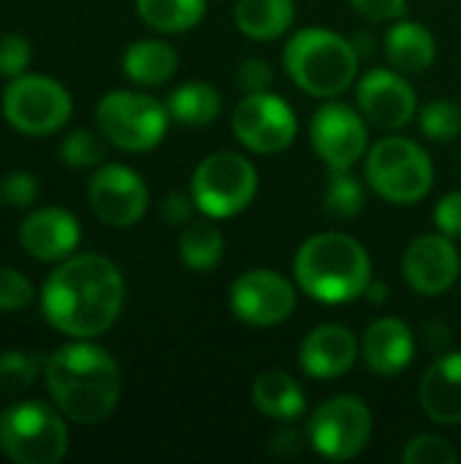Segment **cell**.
<instances>
[{"label":"cell","mask_w":461,"mask_h":464,"mask_svg":"<svg viewBox=\"0 0 461 464\" xmlns=\"http://www.w3.org/2000/svg\"><path fill=\"white\" fill-rule=\"evenodd\" d=\"M125 304V280L114 261L79 253L60 261L41 288L43 318L71 340L109 332Z\"/></svg>","instance_id":"obj_1"},{"label":"cell","mask_w":461,"mask_h":464,"mask_svg":"<svg viewBox=\"0 0 461 464\" xmlns=\"http://www.w3.org/2000/svg\"><path fill=\"white\" fill-rule=\"evenodd\" d=\"M43 381L57 411L79 427L106 421L122 394L120 364L106 348L90 340H73L49 353Z\"/></svg>","instance_id":"obj_2"},{"label":"cell","mask_w":461,"mask_h":464,"mask_svg":"<svg viewBox=\"0 0 461 464\" xmlns=\"http://www.w3.org/2000/svg\"><path fill=\"white\" fill-rule=\"evenodd\" d=\"M293 280L299 291L323 304H348L364 296L372 280L367 247L342 231H321L304 239L293 256Z\"/></svg>","instance_id":"obj_3"},{"label":"cell","mask_w":461,"mask_h":464,"mask_svg":"<svg viewBox=\"0 0 461 464\" xmlns=\"http://www.w3.org/2000/svg\"><path fill=\"white\" fill-rule=\"evenodd\" d=\"M359 52L351 38L329 27L296 30L283 52V65L291 82L321 101H331L351 90L359 76Z\"/></svg>","instance_id":"obj_4"},{"label":"cell","mask_w":461,"mask_h":464,"mask_svg":"<svg viewBox=\"0 0 461 464\" xmlns=\"http://www.w3.org/2000/svg\"><path fill=\"white\" fill-rule=\"evenodd\" d=\"M367 185L389 204L410 207L429 196L435 163L429 152L408 136H386L364 155Z\"/></svg>","instance_id":"obj_5"},{"label":"cell","mask_w":461,"mask_h":464,"mask_svg":"<svg viewBox=\"0 0 461 464\" xmlns=\"http://www.w3.org/2000/svg\"><path fill=\"white\" fill-rule=\"evenodd\" d=\"M57 405L22 400L0 413V451L16 464H57L68 454V427Z\"/></svg>","instance_id":"obj_6"},{"label":"cell","mask_w":461,"mask_h":464,"mask_svg":"<svg viewBox=\"0 0 461 464\" xmlns=\"http://www.w3.org/2000/svg\"><path fill=\"white\" fill-rule=\"evenodd\" d=\"M258 193V169L234 150L206 155L190 177V196L201 215L228 220L245 212Z\"/></svg>","instance_id":"obj_7"},{"label":"cell","mask_w":461,"mask_h":464,"mask_svg":"<svg viewBox=\"0 0 461 464\" xmlns=\"http://www.w3.org/2000/svg\"><path fill=\"white\" fill-rule=\"evenodd\" d=\"M101 136L125 152L155 150L171 122L168 106L136 90H111L95 109Z\"/></svg>","instance_id":"obj_8"},{"label":"cell","mask_w":461,"mask_h":464,"mask_svg":"<svg viewBox=\"0 0 461 464\" xmlns=\"http://www.w3.org/2000/svg\"><path fill=\"white\" fill-rule=\"evenodd\" d=\"M375 419L370 405L356 394H337L321 402L307 421L312 451L329 462L356 459L372 440Z\"/></svg>","instance_id":"obj_9"},{"label":"cell","mask_w":461,"mask_h":464,"mask_svg":"<svg viewBox=\"0 0 461 464\" xmlns=\"http://www.w3.org/2000/svg\"><path fill=\"white\" fill-rule=\"evenodd\" d=\"M71 92L49 76L22 73L3 90V117L24 136H46L71 120Z\"/></svg>","instance_id":"obj_10"},{"label":"cell","mask_w":461,"mask_h":464,"mask_svg":"<svg viewBox=\"0 0 461 464\" xmlns=\"http://www.w3.org/2000/svg\"><path fill=\"white\" fill-rule=\"evenodd\" d=\"M231 130L245 150L255 155H280L296 141L299 120L293 106L272 90L245 92L234 106Z\"/></svg>","instance_id":"obj_11"},{"label":"cell","mask_w":461,"mask_h":464,"mask_svg":"<svg viewBox=\"0 0 461 464\" xmlns=\"http://www.w3.org/2000/svg\"><path fill=\"white\" fill-rule=\"evenodd\" d=\"M228 304L236 321L253 329L285 324L296 310L293 283L274 269H247L228 288Z\"/></svg>","instance_id":"obj_12"},{"label":"cell","mask_w":461,"mask_h":464,"mask_svg":"<svg viewBox=\"0 0 461 464\" xmlns=\"http://www.w3.org/2000/svg\"><path fill=\"white\" fill-rule=\"evenodd\" d=\"M310 141L329 171L353 169L370 150V122L359 109L331 98L312 114Z\"/></svg>","instance_id":"obj_13"},{"label":"cell","mask_w":461,"mask_h":464,"mask_svg":"<svg viewBox=\"0 0 461 464\" xmlns=\"http://www.w3.org/2000/svg\"><path fill=\"white\" fill-rule=\"evenodd\" d=\"M90 207L92 212L111 228H130L136 226L147 207L149 190L139 171L122 163H103L90 179Z\"/></svg>","instance_id":"obj_14"},{"label":"cell","mask_w":461,"mask_h":464,"mask_svg":"<svg viewBox=\"0 0 461 464\" xmlns=\"http://www.w3.org/2000/svg\"><path fill=\"white\" fill-rule=\"evenodd\" d=\"M356 109L380 130H399L413 122L418 101L405 73L397 68H370L356 82Z\"/></svg>","instance_id":"obj_15"},{"label":"cell","mask_w":461,"mask_h":464,"mask_svg":"<svg viewBox=\"0 0 461 464\" xmlns=\"http://www.w3.org/2000/svg\"><path fill=\"white\" fill-rule=\"evenodd\" d=\"M402 275L418 296L448 294L461 275V256L454 239L440 231L416 237L402 256Z\"/></svg>","instance_id":"obj_16"},{"label":"cell","mask_w":461,"mask_h":464,"mask_svg":"<svg viewBox=\"0 0 461 464\" xmlns=\"http://www.w3.org/2000/svg\"><path fill=\"white\" fill-rule=\"evenodd\" d=\"M361 356V340L342 324L315 326L299 345V367L315 381H337L348 375Z\"/></svg>","instance_id":"obj_17"},{"label":"cell","mask_w":461,"mask_h":464,"mask_svg":"<svg viewBox=\"0 0 461 464\" xmlns=\"http://www.w3.org/2000/svg\"><path fill=\"white\" fill-rule=\"evenodd\" d=\"M19 242L24 253L35 261H65L82 242V226L68 209L43 207L24 218L19 228Z\"/></svg>","instance_id":"obj_18"},{"label":"cell","mask_w":461,"mask_h":464,"mask_svg":"<svg viewBox=\"0 0 461 464\" xmlns=\"http://www.w3.org/2000/svg\"><path fill=\"white\" fill-rule=\"evenodd\" d=\"M416 337L402 318H375L361 337V359L380 378H397L413 362Z\"/></svg>","instance_id":"obj_19"},{"label":"cell","mask_w":461,"mask_h":464,"mask_svg":"<svg viewBox=\"0 0 461 464\" xmlns=\"http://www.w3.org/2000/svg\"><path fill=\"white\" fill-rule=\"evenodd\" d=\"M418 402L429 421L440 427L461 424V351L443 353L429 364L418 386Z\"/></svg>","instance_id":"obj_20"},{"label":"cell","mask_w":461,"mask_h":464,"mask_svg":"<svg viewBox=\"0 0 461 464\" xmlns=\"http://www.w3.org/2000/svg\"><path fill=\"white\" fill-rule=\"evenodd\" d=\"M383 52L391 68L399 73H424L437 57V41L432 30L413 19H397L383 38Z\"/></svg>","instance_id":"obj_21"},{"label":"cell","mask_w":461,"mask_h":464,"mask_svg":"<svg viewBox=\"0 0 461 464\" xmlns=\"http://www.w3.org/2000/svg\"><path fill=\"white\" fill-rule=\"evenodd\" d=\"M253 405L258 413L274 421H296L307 411V397L302 383L285 370H264L253 381Z\"/></svg>","instance_id":"obj_22"},{"label":"cell","mask_w":461,"mask_h":464,"mask_svg":"<svg viewBox=\"0 0 461 464\" xmlns=\"http://www.w3.org/2000/svg\"><path fill=\"white\" fill-rule=\"evenodd\" d=\"M296 19L293 0H236L234 24L242 35L253 41L283 38Z\"/></svg>","instance_id":"obj_23"},{"label":"cell","mask_w":461,"mask_h":464,"mask_svg":"<svg viewBox=\"0 0 461 464\" xmlns=\"http://www.w3.org/2000/svg\"><path fill=\"white\" fill-rule=\"evenodd\" d=\"M179 68V57L171 44L158 38H141L133 41L122 54V71L130 82L141 87H158L166 84Z\"/></svg>","instance_id":"obj_24"},{"label":"cell","mask_w":461,"mask_h":464,"mask_svg":"<svg viewBox=\"0 0 461 464\" xmlns=\"http://www.w3.org/2000/svg\"><path fill=\"white\" fill-rule=\"evenodd\" d=\"M166 106L174 122L187 128H204L220 117L223 98L217 87H212L209 82H185L168 95Z\"/></svg>","instance_id":"obj_25"},{"label":"cell","mask_w":461,"mask_h":464,"mask_svg":"<svg viewBox=\"0 0 461 464\" xmlns=\"http://www.w3.org/2000/svg\"><path fill=\"white\" fill-rule=\"evenodd\" d=\"M226 253L223 231L209 220H190L179 234V258L193 272H212Z\"/></svg>","instance_id":"obj_26"},{"label":"cell","mask_w":461,"mask_h":464,"mask_svg":"<svg viewBox=\"0 0 461 464\" xmlns=\"http://www.w3.org/2000/svg\"><path fill=\"white\" fill-rule=\"evenodd\" d=\"M136 11L147 27L174 35L193 30L204 19L206 0H136Z\"/></svg>","instance_id":"obj_27"},{"label":"cell","mask_w":461,"mask_h":464,"mask_svg":"<svg viewBox=\"0 0 461 464\" xmlns=\"http://www.w3.org/2000/svg\"><path fill=\"white\" fill-rule=\"evenodd\" d=\"M367 204V190L364 182L351 171H329L326 177V190H323V209L334 220H353Z\"/></svg>","instance_id":"obj_28"},{"label":"cell","mask_w":461,"mask_h":464,"mask_svg":"<svg viewBox=\"0 0 461 464\" xmlns=\"http://www.w3.org/2000/svg\"><path fill=\"white\" fill-rule=\"evenodd\" d=\"M418 128L429 141L448 144L461 136V103L451 98H437L429 101L418 111Z\"/></svg>","instance_id":"obj_29"},{"label":"cell","mask_w":461,"mask_h":464,"mask_svg":"<svg viewBox=\"0 0 461 464\" xmlns=\"http://www.w3.org/2000/svg\"><path fill=\"white\" fill-rule=\"evenodd\" d=\"M43 372V362L27 351H3L0 353V394L16 397L24 394L38 375Z\"/></svg>","instance_id":"obj_30"},{"label":"cell","mask_w":461,"mask_h":464,"mask_svg":"<svg viewBox=\"0 0 461 464\" xmlns=\"http://www.w3.org/2000/svg\"><path fill=\"white\" fill-rule=\"evenodd\" d=\"M60 155H62L65 166H71V169H90V166H98L106 158V147H103L98 133L79 128V130H73V133H68L62 139Z\"/></svg>","instance_id":"obj_31"},{"label":"cell","mask_w":461,"mask_h":464,"mask_svg":"<svg viewBox=\"0 0 461 464\" xmlns=\"http://www.w3.org/2000/svg\"><path fill=\"white\" fill-rule=\"evenodd\" d=\"M402 462L405 464H456L459 462V454L456 449L440 438V435H432V432H424V435H416L405 443V451H402Z\"/></svg>","instance_id":"obj_32"},{"label":"cell","mask_w":461,"mask_h":464,"mask_svg":"<svg viewBox=\"0 0 461 464\" xmlns=\"http://www.w3.org/2000/svg\"><path fill=\"white\" fill-rule=\"evenodd\" d=\"M35 296L33 283L11 266H0V313H19L30 307Z\"/></svg>","instance_id":"obj_33"},{"label":"cell","mask_w":461,"mask_h":464,"mask_svg":"<svg viewBox=\"0 0 461 464\" xmlns=\"http://www.w3.org/2000/svg\"><path fill=\"white\" fill-rule=\"evenodd\" d=\"M30 57H33V49L24 35L8 33L0 38V76L3 79H16L27 73Z\"/></svg>","instance_id":"obj_34"},{"label":"cell","mask_w":461,"mask_h":464,"mask_svg":"<svg viewBox=\"0 0 461 464\" xmlns=\"http://www.w3.org/2000/svg\"><path fill=\"white\" fill-rule=\"evenodd\" d=\"M38 198V179L27 171H14L5 174L0 182V201L14 207V209H24Z\"/></svg>","instance_id":"obj_35"},{"label":"cell","mask_w":461,"mask_h":464,"mask_svg":"<svg viewBox=\"0 0 461 464\" xmlns=\"http://www.w3.org/2000/svg\"><path fill=\"white\" fill-rule=\"evenodd\" d=\"M274 82V68L264 57H247L236 68V84L245 92H264Z\"/></svg>","instance_id":"obj_36"},{"label":"cell","mask_w":461,"mask_h":464,"mask_svg":"<svg viewBox=\"0 0 461 464\" xmlns=\"http://www.w3.org/2000/svg\"><path fill=\"white\" fill-rule=\"evenodd\" d=\"M435 226L440 234L451 237L454 242L461 239V190H451L446 193L437 204H435Z\"/></svg>","instance_id":"obj_37"},{"label":"cell","mask_w":461,"mask_h":464,"mask_svg":"<svg viewBox=\"0 0 461 464\" xmlns=\"http://www.w3.org/2000/svg\"><path fill=\"white\" fill-rule=\"evenodd\" d=\"M351 5L367 22H397L405 16L408 0H351Z\"/></svg>","instance_id":"obj_38"},{"label":"cell","mask_w":461,"mask_h":464,"mask_svg":"<svg viewBox=\"0 0 461 464\" xmlns=\"http://www.w3.org/2000/svg\"><path fill=\"white\" fill-rule=\"evenodd\" d=\"M196 201L190 193H168L166 201H163V220L171 223V226H187L193 220V212H196Z\"/></svg>","instance_id":"obj_39"},{"label":"cell","mask_w":461,"mask_h":464,"mask_svg":"<svg viewBox=\"0 0 461 464\" xmlns=\"http://www.w3.org/2000/svg\"><path fill=\"white\" fill-rule=\"evenodd\" d=\"M269 449H272L277 457H285V459H291V457L299 451V432L291 427V421H283V427L272 435Z\"/></svg>","instance_id":"obj_40"},{"label":"cell","mask_w":461,"mask_h":464,"mask_svg":"<svg viewBox=\"0 0 461 464\" xmlns=\"http://www.w3.org/2000/svg\"><path fill=\"white\" fill-rule=\"evenodd\" d=\"M364 296H367V302L370 304H375V307H380V304H386L389 302V285L383 283V280H370V285H367V291H364Z\"/></svg>","instance_id":"obj_41"},{"label":"cell","mask_w":461,"mask_h":464,"mask_svg":"<svg viewBox=\"0 0 461 464\" xmlns=\"http://www.w3.org/2000/svg\"><path fill=\"white\" fill-rule=\"evenodd\" d=\"M353 41V46H356V52H359V57H367L372 49H375V38L370 35V33H359L356 38H351Z\"/></svg>","instance_id":"obj_42"},{"label":"cell","mask_w":461,"mask_h":464,"mask_svg":"<svg viewBox=\"0 0 461 464\" xmlns=\"http://www.w3.org/2000/svg\"><path fill=\"white\" fill-rule=\"evenodd\" d=\"M459 166H461V152H459Z\"/></svg>","instance_id":"obj_43"}]
</instances>
